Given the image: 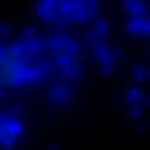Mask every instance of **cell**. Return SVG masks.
<instances>
[{
	"label": "cell",
	"instance_id": "1",
	"mask_svg": "<svg viewBox=\"0 0 150 150\" xmlns=\"http://www.w3.org/2000/svg\"><path fill=\"white\" fill-rule=\"evenodd\" d=\"M37 64H32V50L9 41V46H0V91H18V86L32 82Z\"/></svg>",
	"mask_w": 150,
	"mask_h": 150
}]
</instances>
